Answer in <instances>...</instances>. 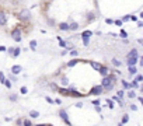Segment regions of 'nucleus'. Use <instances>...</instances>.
Wrapping results in <instances>:
<instances>
[{"label": "nucleus", "mask_w": 143, "mask_h": 126, "mask_svg": "<svg viewBox=\"0 0 143 126\" xmlns=\"http://www.w3.org/2000/svg\"><path fill=\"white\" fill-rule=\"evenodd\" d=\"M17 18H18L21 23H28L31 20V11H30V10H27V9H24V10H21V11L17 14Z\"/></svg>", "instance_id": "obj_1"}, {"label": "nucleus", "mask_w": 143, "mask_h": 126, "mask_svg": "<svg viewBox=\"0 0 143 126\" xmlns=\"http://www.w3.org/2000/svg\"><path fill=\"white\" fill-rule=\"evenodd\" d=\"M10 36H11L13 41H16V42H21V39H23L21 28H20V27H14V28L11 29V32H10Z\"/></svg>", "instance_id": "obj_2"}, {"label": "nucleus", "mask_w": 143, "mask_h": 126, "mask_svg": "<svg viewBox=\"0 0 143 126\" xmlns=\"http://www.w3.org/2000/svg\"><path fill=\"white\" fill-rule=\"evenodd\" d=\"M93 35V31H90V29H86V31H83L81 32V41H83V45L84 46H88V43H90V36Z\"/></svg>", "instance_id": "obj_3"}, {"label": "nucleus", "mask_w": 143, "mask_h": 126, "mask_svg": "<svg viewBox=\"0 0 143 126\" xmlns=\"http://www.w3.org/2000/svg\"><path fill=\"white\" fill-rule=\"evenodd\" d=\"M104 93V90H103V87L101 86H94V87H91V90H90V93H87V95H101Z\"/></svg>", "instance_id": "obj_4"}, {"label": "nucleus", "mask_w": 143, "mask_h": 126, "mask_svg": "<svg viewBox=\"0 0 143 126\" xmlns=\"http://www.w3.org/2000/svg\"><path fill=\"white\" fill-rule=\"evenodd\" d=\"M59 116H60V119H62V121H63L67 126H73V125H72V122L69 121V115H67V112H66L65 109H60V111H59Z\"/></svg>", "instance_id": "obj_5"}, {"label": "nucleus", "mask_w": 143, "mask_h": 126, "mask_svg": "<svg viewBox=\"0 0 143 126\" xmlns=\"http://www.w3.org/2000/svg\"><path fill=\"white\" fill-rule=\"evenodd\" d=\"M6 24H7V14H6V11L0 10V27H4Z\"/></svg>", "instance_id": "obj_6"}, {"label": "nucleus", "mask_w": 143, "mask_h": 126, "mask_svg": "<svg viewBox=\"0 0 143 126\" xmlns=\"http://www.w3.org/2000/svg\"><path fill=\"white\" fill-rule=\"evenodd\" d=\"M21 71H23V66H20V64H14V66H11V74L17 76V74H20Z\"/></svg>", "instance_id": "obj_7"}, {"label": "nucleus", "mask_w": 143, "mask_h": 126, "mask_svg": "<svg viewBox=\"0 0 143 126\" xmlns=\"http://www.w3.org/2000/svg\"><path fill=\"white\" fill-rule=\"evenodd\" d=\"M110 69H108L107 66H101V69L98 70V73L101 74V77H105V76H108V74H110Z\"/></svg>", "instance_id": "obj_8"}, {"label": "nucleus", "mask_w": 143, "mask_h": 126, "mask_svg": "<svg viewBox=\"0 0 143 126\" xmlns=\"http://www.w3.org/2000/svg\"><path fill=\"white\" fill-rule=\"evenodd\" d=\"M139 62V57H126L128 66H136V63Z\"/></svg>", "instance_id": "obj_9"}, {"label": "nucleus", "mask_w": 143, "mask_h": 126, "mask_svg": "<svg viewBox=\"0 0 143 126\" xmlns=\"http://www.w3.org/2000/svg\"><path fill=\"white\" fill-rule=\"evenodd\" d=\"M88 63H90V66L93 67V70H96V71H98V70L101 69V66H103L101 63H98V62H93V60H88Z\"/></svg>", "instance_id": "obj_10"}, {"label": "nucleus", "mask_w": 143, "mask_h": 126, "mask_svg": "<svg viewBox=\"0 0 143 126\" xmlns=\"http://www.w3.org/2000/svg\"><path fill=\"white\" fill-rule=\"evenodd\" d=\"M58 93L62 95V97H69V90L66 87H59L58 88Z\"/></svg>", "instance_id": "obj_11"}, {"label": "nucleus", "mask_w": 143, "mask_h": 126, "mask_svg": "<svg viewBox=\"0 0 143 126\" xmlns=\"http://www.w3.org/2000/svg\"><path fill=\"white\" fill-rule=\"evenodd\" d=\"M126 57H139L138 49H136V48H133V49H131V50H129V52H128Z\"/></svg>", "instance_id": "obj_12"}, {"label": "nucleus", "mask_w": 143, "mask_h": 126, "mask_svg": "<svg viewBox=\"0 0 143 126\" xmlns=\"http://www.w3.org/2000/svg\"><path fill=\"white\" fill-rule=\"evenodd\" d=\"M58 28L60 29V31H69V23H59Z\"/></svg>", "instance_id": "obj_13"}, {"label": "nucleus", "mask_w": 143, "mask_h": 126, "mask_svg": "<svg viewBox=\"0 0 143 126\" xmlns=\"http://www.w3.org/2000/svg\"><path fill=\"white\" fill-rule=\"evenodd\" d=\"M79 23H76V21H73V23H70L69 24V31H77L79 29Z\"/></svg>", "instance_id": "obj_14"}, {"label": "nucleus", "mask_w": 143, "mask_h": 126, "mask_svg": "<svg viewBox=\"0 0 143 126\" xmlns=\"http://www.w3.org/2000/svg\"><path fill=\"white\" fill-rule=\"evenodd\" d=\"M111 63H112V66H114V67H117V69H118V67H122V62H121V60H118L117 57L111 59Z\"/></svg>", "instance_id": "obj_15"}, {"label": "nucleus", "mask_w": 143, "mask_h": 126, "mask_svg": "<svg viewBox=\"0 0 143 126\" xmlns=\"http://www.w3.org/2000/svg\"><path fill=\"white\" fill-rule=\"evenodd\" d=\"M128 70H129V74H131V76H136V74H138V67L136 66H128Z\"/></svg>", "instance_id": "obj_16"}, {"label": "nucleus", "mask_w": 143, "mask_h": 126, "mask_svg": "<svg viewBox=\"0 0 143 126\" xmlns=\"http://www.w3.org/2000/svg\"><path fill=\"white\" fill-rule=\"evenodd\" d=\"M77 63H79V59H72V60H69V62L66 63V67H69V69H70V67H74Z\"/></svg>", "instance_id": "obj_17"}, {"label": "nucleus", "mask_w": 143, "mask_h": 126, "mask_svg": "<svg viewBox=\"0 0 143 126\" xmlns=\"http://www.w3.org/2000/svg\"><path fill=\"white\" fill-rule=\"evenodd\" d=\"M112 101H115V102H117L118 105H119L121 108H124V107H125V102H124V101L121 100V98H118L117 95H114V97H112Z\"/></svg>", "instance_id": "obj_18"}, {"label": "nucleus", "mask_w": 143, "mask_h": 126, "mask_svg": "<svg viewBox=\"0 0 143 126\" xmlns=\"http://www.w3.org/2000/svg\"><path fill=\"white\" fill-rule=\"evenodd\" d=\"M39 112H38V111H35V109H31L30 111V118L31 119H35V118H39Z\"/></svg>", "instance_id": "obj_19"}, {"label": "nucleus", "mask_w": 143, "mask_h": 126, "mask_svg": "<svg viewBox=\"0 0 143 126\" xmlns=\"http://www.w3.org/2000/svg\"><path fill=\"white\" fill-rule=\"evenodd\" d=\"M60 84H62V87H67L69 86V79L66 76H62L60 77Z\"/></svg>", "instance_id": "obj_20"}, {"label": "nucleus", "mask_w": 143, "mask_h": 126, "mask_svg": "<svg viewBox=\"0 0 143 126\" xmlns=\"http://www.w3.org/2000/svg\"><path fill=\"white\" fill-rule=\"evenodd\" d=\"M139 88V84L136 83L135 80H132L131 83H129V90H138Z\"/></svg>", "instance_id": "obj_21"}, {"label": "nucleus", "mask_w": 143, "mask_h": 126, "mask_svg": "<svg viewBox=\"0 0 143 126\" xmlns=\"http://www.w3.org/2000/svg\"><path fill=\"white\" fill-rule=\"evenodd\" d=\"M20 53H21V48H14V50H13V57H18Z\"/></svg>", "instance_id": "obj_22"}, {"label": "nucleus", "mask_w": 143, "mask_h": 126, "mask_svg": "<svg viewBox=\"0 0 143 126\" xmlns=\"http://www.w3.org/2000/svg\"><path fill=\"white\" fill-rule=\"evenodd\" d=\"M128 122H129V115H128V114H124V115H122V121H121V123H122V125H126Z\"/></svg>", "instance_id": "obj_23"}, {"label": "nucleus", "mask_w": 143, "mask_h": 126, "mask_svg": "<svg viewBox=\"0 0 143 126\" xmlns=\"http://www.w3.org/2000/svg\"><path fill=\"white\" fill-rule=\"evenodd\" d=\"M126 95L131 100H133V98H136V93H135V90H129L128 93H126Z\"/></svg>", "instance_id": "obj_24"}, {"label": "nucleus", "mask_w": 143, "mask_h": 126, "mask_svg": "<svg viewBox=\"0 0 143 126\" xmlns=\"http://www.w3.org/2000/svg\"><path fill=\"white\" fill-rule=\"evenodd\" d=\"M94 18H96V14H93V13H88V16L86 17V21L90 23V21H93Z\"/></svg>", "instance_id": "obj_25"}, {"label": "nucleus", "mask_w": 143, "mask_h": 126, "mask_svg": "<svg viewBox=\"0 0 143 126\" xmlns=\"http://www.w3.org/2000/svg\"><path fill=\"white\" fill-rule=\"evenodd\" d=\"M37 45H38V42H37L35 39H32V41L30 42V48H31L32 50H35V49H37Z\"/></svg>", "instance_id": "obj_26"}, {"label": "nucleus", "mask_w": 143, "mask_h": 126, "mask_svg": "<svg viewBox=\"0 0 143 126\" xmlns=\"http://www.w3.org/2000/svg\"><path fill=\"white\" fill-rule=\"evenodd\" d=\"M121 84H122V87H124V90H129V81L121 80Z\"/></svg>", "instance_id": "obj_27"}, {"label": "nucleus", "mask_w": 143, "mask_h": 126, "mask_svg": "<svg viewBox=\"0 0 143 126\" xmlns=\"http://www.w3.org/2000/svg\"><path fill=\"white\" fill-rule=\"evenodd\" d=\"M125 93H126L125 90H118V91H117V97L122 100V98H124V95H125Z\"/></svg>", "instance_id": "obj_28"}, {"label": "nucleus", "mask_w": 143, "mask_h": 126, "mask_svg": "<svg viewBox=\"0 0 143 126\" xmlns=\"http://www.w3.org/2000/svg\"><path fill=\"white\" fill-rule=\"evenodd\" d=\"M21 126H34V123L30 121V119H24L23 121V125Z\"/></svg>", "instance_id": "obj_29"}, {"label": "nucleus", "mask_w": 143, "mask_h": 126, "mask_svg": "<svg viewBox=\"0 0 143 126\" xmlns=\"http://www.w3.org/2000/svg\"><path fill=\"white\" fill-rule=\"evenodd\" d=\"M58 41H59V46H60V48H66V41H63L60 36H58Z\"/></svg>", "instance_id": "obj_30"}, {"label": "nucleus", "mask_w": 143, "mask_h": 126, "mask_svg": "<svg viewBox=\"0 0 143 126\" xmlns=\"http://www.w3.org/2000/svg\"><path fill=\"white\" fill-rule=\"evenodd\" d=\"M20 94H23V95H25V94H28V88H27L25 86H23L21 88H20Z\"/></svg>", "instance_id": "obj_31"}, {"label": "nucleus", "mask_w": 143, "mask_h": 126, "mask_svg": "<svg viewBox=\"0 0 143 126\" xmlns=\"http://www.w3.org/2000/svg\"><path fill=\"white\" fill-rule=\"evenodd\" d=\"M135 81H136V83H142V81H143V76H142V74H136V77H135Z\"/></svg>", "instance_id": "obj_32"}, {"label": "nucleus", "mask_w": 143, "mask_h": 126, "mask_svg": "<svg viewBox=\"0 0 143 126\" xmlns=\"http://www.w3.org/2000/svg\"><path fill=\"white\" fill-rule=\"evenodd\" d=\"M119 36H121V38H124V39H126V36H128V32L125 31V29H121V32H119Z\"/></svg>", "instance_id": "obj_33"}, {"label": "nucleus", "mask_w": 143, "mask_h": 126, "mask_svg": "<svg viewBox=\"0 0 143 126\" xmlns=\"http://www.w3.org/2000/svg\"><path fill=\"white\" fill-rule=\"evenodd\" d=\"M107 105H108V108H110V109H112V108H114V101L108 98V100H107Z\"/></svg>", "instance_id": "obj_34"}, {"label": "nucleus", "mask_w": 143, "mask_h": 126, "mask_svg": "<svg viewBox=\"0 0 143 126\" xmlns=\"http://www.w3.org/2000/svg\"><path fill=\"white\" fill-rule=\"evenodd\" d=\"M69 52H70V56H73V57H77V55H79L77 49H72V50H69Z\"/></svg>", "instance_id": "obj_35"}, {"label": "nucleus", "mask_w": 143, "mask_h": 126, "mask_svg": "<svg viewBox=\"0 0 143 126\" xmlns=\"http://www.w3.org/2000/svg\"><path fill=\"white\" fill-rule=\"evenodd\" d=\"M17 98H18V97H17V94H11V95L9 97V100L11 101V102H16V101H17Z\"/></svg>", "instance_id": "obj_36"}, {"label": "nucleus", "mask_w": 143, "mask_h": 126, "mask_svg": "<svg viewBox=\"0 0 143 126\" xmlns=\"http://www.w3.org/2000/svg\"><path fill=\"white\" fill-rule=\"evenodd\" d=\"M3 84H4V86L7 87L9 90H10V88H11V86H13V84H11V81H10L9 79H6V81H4V83H3Z\"/></svg>", "instance_id": "obj_37"}, {"label": "nucleus", "mask_w": 143, "mask_h": 126, "mask_svg": "<svg viewBox=\"0 0 143 126\" xmlns=\"http://www.w3.org/2000/svg\"><path fill=\"white\" fill-rule=\"evenodd\" d=\"M6 81V76H4V73H3V71H0V83H4Z\"/></svg>", "instance_id": "obj_38"}, {"label": "nucleus", "mask_w": 143, "mask_h": 126, "mask_svg": "<svg viewBox=\"0 0 143 126\" xmlns=\"http://www.w3.org/2000/svg\"><path fill=\"white\" fill-rule=\"evenodd\" d=\"M23 121H24L23 118H17V119H16V125H17V126H21V125H23Z\"/></svg>", "instance_id": "obj_39"}, {"label": "nucleus", "mask_w": 143, "mask_h": 126, "mask_svg": "<svg viewBox=\"0 0 143 126\" xmlns=\"http://www.w3.org/2000/svg\"><path fill=\"white\" fill-rule=\"evenodd\" d=\"M49 87H51V88H52V90H53V91H58V88H59V87H58V86H56V84H55V83H51V84H49Z\"/></svg>", "instance_id": "obj_40"}, {"label": "nucleus", "mask_w": 143, "mask_h": 126, "mask_svg": "<svg viewBox=\"0 0 143 126\" xmlns=\"http://www.w3.org/2000/svg\"><path fill=\"white\" fill-rule=\"evenodd\" d=\"M6 50H7V53H9L10 56H11V55H13V50H14V46H10V48H7Z\"/></svg>", "instance_id": "obj_41"}, {"label": "nucleus", "mask_w": 143, "mask_h": 126, "mask_svg": "<svg viewBox=\"0 0 143 126\" xmlns=\"http://www.w3.org/2000/svg\"><path fill=\"white\" fill-rule=\"evenodd\" d=\"M114 24H115V25H118V27H121L124 23H122L121 20H114Z\"/></svg>", "instance_id": "obj_42"}, {"label": "nucleus", "mask_w": 143, "mask_h": 126, "mask_svg": "<svg viewBox=\"0 0 143 126\" xmlns=\"http://www.w3.org/2000/svg\"><path fill=\"white\" fill-rule=\"evenodd\" d=\"M129 108H131V111H138V107H136V105L135 104H131V105H129Z\"/></svg>", "instance_id": "obj_43"}, {"label": "nucleus", "mask_w": 143, "mask_h": 126, "mask_svg": "<svg viewBox=\"0 0 143 126\" xmlns=\"http://www.w3.org/2000/svg\"><path fill=\"white\" fill-rule=\"evenodd\" d=\"M9 80H10V81H17V79H16L14 74H10V76H9Z\"/></svg>", "instance_id": "obj_44"}, {"label": "nucleus", "mask_w": 143, "mask_h": 126, "mask_svg": "<svg viewBox=\"0 0 143 126\" xmlns=\"http://www.w3.org/2000/svg\"><path fill=\"white\" fill-rule=\"evenodd\" d=\"M91 104L94 105V107H98V105H100L101 102H100V100H94V101H93V102H91Z\"/></svg>", "instance_id": "obj_45"}, {"label": "nucleus", "mask_w": 143, "mask_h": 126, "mask_svg": "<svg viewBox=\"0 0 143 126\" xmlns=\"http://www.w3.org/2000/svg\"><path fill=\"white\" fill-rule=\"evenodd\" d=\"M53 104L60 105V104H62V100H60V98H56V100H53Z\"/></svg>", "instance_id": "obj_46"}, {"label": "nucleus", "mask_w": 143, "mask_h": 126, "mask_svg": "<svg viewBox=\"0 0 143 126\" xmlns=\"http://www.w3.org/2000/svg\"><path fill=\"white\" fill-rule=\"evenodd\" d=\"M45 100H46V102H49V104L53 105V100H52L51 97H45Z\"/></svg>", "instance_id": "obj_47"}, {"label": "nucleus", "mask_w": 143, "mask_h": 126, "mask_svg": "<svg viewBox=\"0 0 143 126\" xmlns=\"http://www.w3.org/2000/svg\"><path fill=\"white\" fill-rule=\"evenodd\" d=\"M122 23H125V21H129V16H124L122 17V20H121Z\"/></svg>", "instance_id": "obj_48"}, {"label": "nucleus", "mask_w": 143, "mask_h": 126, "mask_svg": "<svg viewBox=\"0 0 143 126\" xmlns=\"http://www.w3.org/2000/svg\"><path fill=\"white\" fill-rule=\"evenodd\" d=\"M105 23L111 25V24H114V20H111V18H105Z\"/></svg>", "instance_id": "obj_49"}, {"label": "nucleus", "mask_w": 143, "mask_h": 126, "mask_svg": "<svg viewBox=\"0 0 143 126\" xmlns=\"http://www.w3.org/2000/svg\"><path fill=\"white\" fill-rule=\"evenodd\" d=\"M6 49H7V48H6V46L0 45V52H6Z\"/></svg>", "instance_id": "obj_50"}, {"label": "nucleus", "mask_w": 143, "mask_h": 126, "mask_svg": "<svg viewBox=\"0 0 143 126\" xmlns=\"http://www.w3.org/2000/svg\"><path fill=\"white\" fill-rule=\"evenodd\" d=\"M138 102H139V104L143 102V97H140V95H139V97H138Z\"/></svg>", "instance_id": "obj_51"}, {"label": "nucleus", "mask_w": 143, "mask_h": 126, "mask_svg": "<svg viewBox=\"0 0 143 126\" xmlns=\"http://www.w3.org/2000/svg\"><path fill=\"white\" fill-rule=\"evenodd\" d=\"M76 107H77V108H83V102H76Z\"/></svg>", "instance_id": "obj_52"}, {"label": "nucleus", "mask_w": 143, "mask_h": 126, "mask_svg": "<svg viewBox=\"0 0 143 126\" xmlns=\"http://www.w3.org/2000/svg\"><path fill=\"white\" fill-rule=\"evenodd\" d=\"M94 109H96L97 112H101V107H100V105H98V107H94Z\"/></svg>", "instance_id": "obj_53"}, {"label": "nucleus", "mask_w": 143, "mask_h": 126, "mask_svg": "<svg viewBox=\"0 0 143 126\" xmlns=\"http://www.w3.org/2000/svg\"><path fill=\"white\" fill-rule=\"evenodd\" d=\"M138 27H139V28H142V27H143V21H138Z\"/></svg>", "instance_id": "obj_54"}, {"label": "nucleus", "mask_w": 143, "mask_h": 126, "mask_svg": "<svg viewBox=\"0 0 143 126\" xmlns=\"http://www.w3.org/2000/svg\"><path fill=\"white\" fill-rule=\"evenodd\" d=\"M66 53H67V50H66V49H65V50H62V52H60V55H62V56H65V55H66Z\"/></svg>", "instance_id": "obj_55"}, {"label": "nucleus", "mask_w": 143, "mask_h": 126, "mask_svg": "<svg viewBox=\"0 0 143 126\" xmlns=\"http://www.w3.org/2000/svg\"><path fill=\"white\" fill-rule=\"evenodd\" d=\"M48 23H49V24H51V25H52V27H53V25H55V21H52V20H49V21H48Z\"/></svg>", "instance_id": "obj_56"}, {"label": "nucleus", "mask_w": 143, "mask_h": 126, "mask_svg": "<svg viewBox=\"0 0 143 126\" xmlns=\"http://www.w3.org/2000/svg\"><path fill=\"white\" fill-rule=\"evenodd\" d=\"M34 126H46V123H38V125H34Z\"/></svg>", "instance_id": "obj_57"}, {"label": "nucleus", "mask_w": 143, "mask_h": 126, "mask_svg": "<svg viewBox=\"0 0 143 126\" xmlns=\"http://www.w3.org/2000/svg\"><path fill=\"white\" fill-rule=\"evenodd\" d=\"M118 126H124V125H122V123H121V122H119V123H118Z\"/></svg>", "instance_id": "obj_58"}, {"label": "nucleus", "mask_w": 143, "mask_h": 126, "mask_svg": "<svg viewBox=\"0 0 143 126\" xmlns=\"http://www.w3.org/2000/svg\"><path fill=\"white\" fill-rule=\"evenodd\" d=\"M46 126H53V125H51V123H46Z\"/></svg>", "instance_id": "obj_59"}]
</instances>
